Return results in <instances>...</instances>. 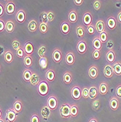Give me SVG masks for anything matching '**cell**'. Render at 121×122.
<instances>
[{
	"label": "cell",
	"instance_id": "1",
	"mask_svg": "<svg viewBox=\"0 0 121 122\" xmlns=\"http://www.w3.org/2000/svg\"><path fill=\"white\" fill-rule=\"evenodd\" d=\"M37 92L39 94V95L42 97L48 95L49 92V84L48 81L45 80L40 81L39 83L37 86Z\"/></svg>",
	"mask_w": 121,
	"mask_h": 122
},
{
	"label": "cell",
	"instance_id": "2",
	"mask_svg": "<svg viewBox=\"0 0 121 122\" xmlns=\"http://www.w3.org/2000/svg\"><path fill=\"white\" fill-rule=\"evenodd\" d=\"M70 107L71 105L66 102L61 105L60 108V115L63 118H69L71 117L70 116Z\"/></svg>",
	"mask_w": 121,
	"mask_h": 122
},
{
	"label": "cell",
	"instance_id": "3",
	"mask_svg": "<svg viewBox=\"0 0 121 122\" xmlns=\"http://www.w3.org/2000/svg\"><path fill=\"white\" fill-rule=\"evenodd\" d=\"M71 96L76 101H78L82 97V90L79 86H74L71 90Z\"/></svg>",
	"mask_w": 121,
	"mask_h": 122
},
{
	"label": "cell",
	"instance_id": "4",
	"mask_svg": "<svg viewBox=\"0 0 121 122\" xmlns=\"http://www.w3.org/2000/svg\"><path fill=\"white\" fill-rule=\"evenodd\" d=\"M58 98L55 95H51L48 98V101H47V105L49 107V108L51 110H55L57 107H58Z\"/></svg>",
	"mask_w": 121,
	"mask_h": 122
},
{
	"label": "cell",
	"instance_id": "5",
	"mask_svg": "<svg viewBox=\"0 0 121 122\" xmlns=\"http://www.w3.org/2000/svg\"><path fill=\"white\" fill-rule=\"evenodd\" d=\"M87 43L85 40H80L77 42V51L79 54H85L87 51Z\"/></svg>",
	"mask_w": 121,
	"mask_h": 122
},
{
	"label": "cell",
	"instance_id": "6",
	"mask_svg": "<svg viewBox=\"0 0 121 122\" xmlns=\"http://www.w3.org/2000/svg\"><path fill=\"white\" fill-rule=\"evenodd\" d=\"M92 21H93V15L91 13L89 12V11H86L82 17V22L84 25L86 27L92 24Z\"/></svg>",
	"mask_w": 121,
	"mask_h": 122
},
{
	"label": "cell",
	"instance_id": "7",
	"mask_svg": "<svg viewBox=\"0 0 121 122\" xmlns=\"http://www.w3.org/2000/svg\"><path fill=\"white\" fill-rule=\"evenodd\" d=\"M52 57L53 61L56 63H60L62 60V52L60 49H54L52 53Z\"/></svg>",
	"mask_w": 121,
	"mask_h": 122
},
{
	"label": "cell",
	"instance_id": "8",
	"mask_svg": "<svg viewBox=\"0 0 121 122\" xmlns=\"http://www.w3.org/2000/svg\"><path fill=\"white\" fill-rule=\"evenodd\" d=\"M18 113H16L13 108H10L6 114V118L8 122H14L16 120Z\"/></svg>",
	"mask_w": 121,
	"mask_h": 122
},
{
	"label": "cell",
	"instance_id": "9",
	"mask_svg": "<svg viewBox=\"0 0 121 122\" xmlns=\"http://www.w3.org/2000/svg\"><path fill=\"white\" fill-rule=\"evenodd\" d=\"M78 20V13L77 12V10L74 9H72L68 15V20L71 24L76 23Z\"/></svg>",
	"mask_w": 121,
	"mask_h": 122
},
{
	"label": "cell",
	"instance_id": "10",
	"mask_svg": "<svg viewBox=\"0 0 121 122\" xmlns=\"http://www.w3.org/2000/svg\"><path fill=\"white\" fill-rule=\"evenodd\" d=\"M95 28H96V31L98 33H99V34H101L102 32L104 31L105 29H106V25H105L104 20L99 19L98 20H97L96 24H95Z\"/></svg>",
	"mask_w": 121,
	"mask_h": 122
},
{
	"label": "cell",
	"instance_id": "11",
	"mask_svg": "<svg viewBox=\"0 0 121 122\" xmlns=\"http://www.w3.org/2000/svg\"><path fill=\"white\" fill-rule=\"evenodd\" d=\"M5 8L7 15H13L15 10V4L14 2H7Z\"/></svg>",
	"mask_w": 121,
	"mask_h": 122
},
{
	"label": "cell",
	"instance_id": "12",
	"mask_svg": "<svg viewBox=\"0 0 121 122\" xmlns=\"http://www.w3.org/2000/svg\"><path fill=\"white\" fill-rule=\"evenodd\" d=\"M104 75L107 78H111L113 77L114 70L112 66L110 64H106L104 68Z\"/></svg>",
	"mask_w": 121,
	"mask_h": 122
},
{
	"label": "cell",
	"instance_id": "13",
	"mask_svg": "<svg viewBox=\"0 0 121 122\" xmlns=\"http://www.w3.org/2000/svg\"><path fill=\"white\" fill-rule=\"evenodd\" d=\"M98 93H99L101 95H106L109 91V85L106 82L103 81L100 83L99 87H98Z\"/></svg>",
	"mask_w": 121,
	"mask_h": 122
},
{
	"label": "cell",
	"instance_id": "14",
	"mask_svg": "<svg viewBox=\"0 0 121 122\" xmlns=\"http://www.w3.org/2000/svg\"><path fill=\"white\" fill-rule=\"evenodd\" d=\"M119 105H120V102H119V99L116 97L114 96L112 97L110 100H109V107L112 110H117L119 107Z\"/></svg>",
	"mask_w": 121,
	"mask_h": 122
},
{
	"label": "cell",
	"instance_id": "15",
	"mask_svg": "<svg viewBox=\"0 0 121 122\" xmlns=\"http://www.w3.org/2000/svg\"><path fill=\"white\" fill-rule=\"evenodd\" d=\"M65 61H66V63H67V65L72 66L75 62V56H74V53H72L71 51L68 52L67 53V55H66Z\"/></svg>",
	"mask_w": 121,
	"mask_h": 122
},
{
	"label": "cell",
	"instance_id": "16",
	"mask_svg": "<svg viewBox=\"0 0 121 122\" xmlns=\"http://www.w3.org/2000/svg\"><path fill=\"white\" fill-rule=\"evenodd\" d=\"M41 115L44 119H48L51 115V110L49 108L48 105L43 106L41 109Z\"/></svg>",
	"mask_w": 121,
	"mask_h": 122
},
{
	"label": "cell",
	"instance_id": "17",
	"mask_svg": "<svg viewBox=\"0 0 121 122\" xmlns=\"http://www.w3.org/2000/svg\"><path fill=\"white\" fill-rule=\"evenodd\" d=\"M106 26L110 30H114L117 27V20L113 16H110L107 18Z\"/></svg>",
	"mask_w": 121,
	"mask_h": 122
},
{
	"label": "cell",
	"instance_id": "18",
	"mask_svg": "<svg viewBox=\"0 0 121 122\" xmlns=\"http://www.w3.org/2000/svg\"><path fill=\"white\" fill-rule=\"evenodd\" d=\"M15 19L20 24L24 23V21L26 20V13L24 12V10H19L15 15Z\"/></svg>",
	"mask_w": 121,
	"mask_h": 122
},
{
	"label": "cell",
	"instance_id": "19",
	"mask_svg": "<svg viewBox=\"0 0 121 122\" xmlns=\"http://www.w3.org/2000/svg\"><path fill=\"white\" fill-rule=\"evenodd\" d=\"M88 75L91 79H96L98 75V69L96 66L93 65L89 68Z\"/></svg>",
	"mask_w": 121,
	"mask_h": 122
},
{
	"label": "cell",
	"instance_id": "20",
	"mask_svg": "<svg viewBox=\"0 0 121 122\" xmlns=\"http://www.w3.org/2000/svg\"><path fill=\"white\" fill-rule=\"evenodd\" d=\"M106 60L109 63V64H113L115 61V51L111 49L109 50L106 52Z\"/></svg>",
	"mask_w": 121,
	"mask_h": 122
},
{
	"label": "cell",
	"instance_id": "21",
	"mask_svg": "<svg viewBox=\"0 0 121 122\" xmlns=\"http://www.w3.org/2000/svg\"><path fill=\"white\" fill-rule=\"evenodd\" d=\"M24 50L25 51L26 55L31 56V54L34 52V46H33V44L29 41L26 42L24 46Z\"/></svg>",
	"mask_w": 121,
	"mask_h": 122
},
{
	"label": "cell",
	"instance_id": "22",
	"mask_svg": "<svg viewBox=\"0 0 121 122\" xmlns=\"http://www.w3.org/2000/svg\"><path fill=\"white\" fill-rule=\"evenodd\" d=\"M61 31L63 35H68L70 31V25L68 21H63L61 24Z\"/></svg>",
	"mask_w": 121,
	"mask_h": 122
},
{
	"label": "cell",
	"instance_id": "23",
	"mask_svg": "<svg viewBox=\"0 0 121 122\" xmlns=\"http://www.w3.org/2000/svg\"><path fill=\"white\" fill-rule=\"evenodd\" d=\"M45 77L48 82H53L54 81L55 78H56V73H55V71L53 69H49L45 74Z\"/></svg>",
	"mask_w": 121,
	"mask_h": 122
},
{
	"label": "cell",
	"instance_id": "24",
	"mask_svg": "<svg viewBox=\"0 0 121 122\" xmlns=\"http://www.w3.org/2000/svg\"><path fill=\"white\" fill-rule=\"evenodd\" d=\"M4 59L8 64L12 63L13 61V51L11 50H7L4 53Z\"/></svg>",
	"mask_w": 121,
	"mask_h": 122
},
{
	"label": "cell",
	"instance_id": "25",
	"mask_svg": "<svg viewBox=\"0 0 121 122\" xmlns=\"http://www.w3.org/2000/svg\"><path fill=\"white\" fill-rule=\"evenodd\" d=\"M40 82V79H39V76L37 73L36 72H32L31 75V80H30V83L32 86H38V84Z\"/></svg>",
	"mask_w": 121,
	"mask_h": 122
},
{
	"label": "cell",
	"instance_id": "26",
	"mask_svg": "<svg viewBox=\"0 0 121 122\" xmlns=\"http://www.w3.org/2000/svg\"><path fill=\"white\" fill-rule=\"evenodd\" d=\"M92 45H93V47L94 50H97V51H101V50L102 48V43L100 41L98 37H96L93 39V40L92 42Z\"/></svg>",
	"mask_w": 121,
	"mask_h": 122
},
{
	"label": "cell",
	"instance_id": "27",
	"mask_svg": "<svg viewBox=\"0 0 121 122\" xmlns=\"http://www.w3.org/2000/svg\"><path fill=\"white\" fill-rule=\"evenodd\" d=\"M78 113H79L78 105L75 103L71 105V107H70V116H71V117L75 118L78 116Z\"/></svg>",
	"mask_w": 121,
	"mask_h": 122
},
{
	"label": "cell",
	"instance_id": "28",
	"mask_svg": "<svg viewBox=\"0 0 121 122\" xmlns=\"http://www.w3.org/2000/svg\"><path fill=\"white\" fill-rule=\"evenodd\" d=\"M98 94V91L95 86H92L89 88V97L91 99H95Z\"/></svg>",
	"mask_w": 121,
	"mask_h": 122
},
{
	"label": "cell",
	"instance_id": "29",
	"mask_svg": "<svg viewBox=\"0 0 121 122\" xmlns=\"http://www.w3.org/2000/svg\"><path fill=\"white\" fill-rule=\"evenodd\" d=\"M63 81L66 84H70L72 82V75L70 72H66L63 76Z\"/></svg>",
	"mask_w": 121,
	"mask_h": 122
},
{
	"label": "cell",
	"instance_id": "30",
	"mask_svg": "<svg viewBox=\"0 0 121 122\" xmlns=\"http://www.w3.org/2000/svg\"><path fill=\"white\" fill-rule=\"evenodd\" d=\"M14 111L16 113H20L22 111V109H23V104H22L21 101L20 100H16L14 104H13V108Z\"/></svg>",
	"mask_w": 121,
	"mask_h": 122
},
{
	"label": "cell",
	"instance_id": "31",
	"mask_svg": "<svg viewBox=\"0 0 121 122\" xmlns=\"http://www.w3.org/2000/svg\"><path fill=\"white\" fill-rule=\"evenodd\" d=\"M114 74L119 76L121 75V62L120 61H116L112 65Z\"/></svg>",
	"mask_w": 121,
	"mask_h": 122
},
{
	"label": "cell",
	"instance_id": "32",
	"mask_svg": "<svg viewBox=\"0 0 121 122\" xmlns=\"http://www.w3.org/2000/svg\"><path fill=\"white\" fill-rule=\"evenodd\" d=\"M15 29V24L13 20H8L5 24V30L7 33H12L13 32Z\"/></svg>",
	"mask_w": 121,
	"mask_h": 122
},
{
	"label": "cell",
	"instance_id": "33",
	"mask_svg": "<svg viewBox=\"0 0 121 122\" xmlns=\"http://www.w3.org/2000/svg\"><path fill=\"white\" fill-rule=\"evenodd\" d=\"M28 29L31 32H34L37 30V23L35 20H31L29 21L28 24Z\"/></svg>",
	"mask_w": 121,
	"mask_h": 122
},
{
	"label": "cell",
	"instance_id": "34",
	"mask_svg": "<svg viewBox=\"0 0 121 122\" xmlns=\"http://www.w3.org/2000/svg\"><path fill=\"white\" fill-rule=\"evenodd\" d=\"M32 72L29 70V68H26L23 73V78L26 82H30Z\"/></svg>",
	"mask_w": 121,
	"mask_h": 122
},
{
	"label": "cell",
	"instance_id": "35",
	"mask_svg": "<svg viewBox=\"0 0 121 122\" xmlns=\"http://www.w3.org/2000/svg\"><path fill=\"white\" fill-rule=\"evenodd\" d=\"M33 63V59L31 56H29V55H26L25 57L24 58V64L25 65V66L26 68H29L30 66L32 65Z\"/></svg>",
	"mask_w": 121,
	"mask_h": 122
},
{
	"label": "cell",
	"instance_id": "36",
	"mask_svg": "<svg viewBox=\"0 0 121 122\" xmlns=\"http://www.w3.org/2000/svg\"><path fill=\"white\" fill-rule=\"evenodd\" d=\"M76 34L78 37L82 38L85 36V29L84 26L82 25H79L76 28Z\"/></svg>",
	"mask_w": 121,
	"mask_h": 122
},
{
	"label": "cell",
	"instance_id": "37",
	"mask_svg": "<svg viewBox=\"0 0 121 122\" xmlns=\"http://www.w3.org/2000/svg\"><path fill=\"white\" fill-rule=\"evenodd\" d=\"M48 59L46 56L45 57H42V58H39V66L43 70H45L48 66Z\"/></svg>",
	"mask_w": 121,
	"mask_h": 122
},
{
	"label": "cell",
	"instance_id": "38",
	"mask_svg": "<svg viewBox=\"0 0 121 122\" xmlns=\"http://www.w3.org/2000/svg\"><path fill=\"white\" fill-rule=\"evenodd\" d=\"M46 52H47V48L45 46H41L39 48H38V51H37V53L39 55V58H42V57H45V54H46Z\"/></svg>",
	"mask_w": 121,
	"mask_h": 122
},
{
	"label": "cell",
	"instance_id": "39",
	"mask_svg": "<svg viewBox=\"0 0 121 122\" xmlns=\"http://www.w3.org/2000/svg\"><path fill=\"white\" fill-rule=\"evenodd\" d=\"M98 38H99V40H100V41L102 42V44L106 42L107 38H108V33L106 32V31H104L102 32L101 34H99Z\"/></svg>",
	"mask_w": 121,
	"mask_h": 122
},
{
	"label": "cell",
	"instance_id": "40",
	"mask_svg": "<svg viewBox=\"0 0 121 122\" xmlns=\"http://www.w3.org/2000/svg\"><path fill=\"white\" fill-rule=\"evenodd\" d=\"M39 29L42 34H46L48 31V25L41 22V24L39 26Z\"/></svg>",
	"mask_w": 121,
	"mask_h": 122
},
{
	"label": "cell",
	"instance_id": "41",
	"mask_svg": "<svg viewBox=\"0 0 121 122\" xmlns=\"http://www.w3.org/2000/svg\"><path fill=\"white\" fill-rule=\"evenodd\" d=\"M100 100L98 99H95V100L92 102V107H93V109L94 110H96V111H97V110H99L100 108Z\"/></svg>",
	"mask_w": 121,
	"mask_h": 122
},
{
	"label": "cell",
	"instance_id": "42",
	"mask_svg": "<svg viewBox=\"0 0 121 122\" xmlns=\"http://www.w3.org/2000/svg\"><path fill=\"white\" fill-rule=\"evenodd\" d=\"M16 56L18 57V58H24L25 56H26V53H25V51L24 50V48H20L18 51H16Z\"/></svg>",
	"mask_w": 121,
	"mask_h": 122
},
{
	"label": "cell",
	"instance_id": "43",
	"mask_svg": "<svg viewBox=\"0 0 121 122\" xmlns=\"http://www.w3.org/2000/svg\"><path fill=\"white\" fill-rule=\"evenodd\" d=\"M86 30H87V32L90 35H93L96 32V28H95V25H90L88 26H87L86 28Z\"/></svg>",
	"mask_w": 121,
	"mask_h": 122
},
{
	"label": "cell",
	"instance_id": "44",
	"mask_svg": "<svg viewBox=\"0 0 121 122\" xmlns=\"http://www.w3.org/2000/svg\"><path fill=\"white\" fill-rule=\"evenodd\" d=\"M82 97L85 99L89 97V88L84 87L82 89Z\"/></svg>",
	"mask_w": 121,
	"mask_h": 122
},
{
	"label": "cell",
	"instance_id": "45",
	"mask_svg": "<svg viewBox=\"0 0 121 122\" xmlns=\"http://www.w3.org/2000/svg\"><path fill=\"white\" fill-rule=\"evenodd\" d=\"M41 19H42V23H44L45 24H48V14L47 12L44 11V12L41 14Z\"/></svg>",
	"mask_w": 121,
	"mask_h": 122
},
{
	"label": "cell",
	"instance_id": "46",
	"mask_svg": "<svg viewBox=\"0 0 121 122\" xmlns=\"http://www.w3.org/2000/svg\"><path fill=\"white\" fill-rule=\"evenodd\" d=\"M93 58L95 59V60H98L100 59L101 58V51H97V50H94L93 51Z\"/></svg>",
	"mask_w": 121,
	"mask_h": 122
},
{
	"label": "cell",
	"instance_id": "47",
	"mask_svg": "<svg viewBox=\"0 0 121 122\" xmlns=\"http://www.w3.org/2000/svg\"><path fill=\"white\" fill-rule=\"evenodd\" d=\"M12 46L14 48V50L18 51L20 48V43L19 42L18 40H14L12 42Z\"/></svg>",
	"mask_w": 121,
	"mask_h": 122
},
{
	"label": "cell",
	"instance_id": "48",
	"mask_svg": "<svg viewBox=\"0 0 121 122\" xmlns=\"http://www.w3.org/2000/svg\"><path fill=\"white\" fill-rule=\"evenodd\" d=\"M47 14H48V22H52L55 19V17H56L54 12H53V11H48V12H47Z\"/></svg>",
	"mask_w": 121,
	"mask_h": 122
},
{
	"label": "cell",
	"instance_id": "49",
	"mask_svg": "<svg viewBox=\"0 0 121 122\" xmlns=\"http://www.w3.org/2000/svg\"><path fill=\"white\" fill-rule=\"evenodd\" d=\"M102 7V2L99 1V0H96V1L94 2L93 3V8L96 10H98Z\"/></svg>",
	"mask_w": 121,
	"mask_h": 122
},
{
	"label": "cell",
	"instance_id": "50",
	"mask_svg": "<svg viewBox=\"0 0 121 122\" xmlns=\"http://www.w3.org/2000/svg\"><path fill=\"white\" fill-rule=\"evenodd\" d=\"M30 122H39V116L38 114H33L31 117Z\"/></svg>",
	"mask_w": 121,
	"mask_h": 122
},
{
	"label": "cell",
	"instance_id": "51",
	"mask_svg": "<svg viewBox=\"0 0 121 122\" xmlns=\"http://www.w3.org/2000/svg\"><path fill=\"white\" fill-rule=\"evenodd\" d=\"M116 95L118 99L121 98V85H119L116 88Z\"/></svg>",
	"mask_w": 121,
	"mask_h": 122
},
{
	"label": "cell",
	"instance_id": "52",
	"mask_svg": "<svg viewBox=\"0 0 121 122\" xmlns=\"http://www.w3.org/2000/svg\"><path fill=\"white\" fill-rule=\"evenodd\" d=\"M5 29V21L2 19H0V32L4 31Z\"/></svg>",
	"mask_w": 121,
	"mask_h": 122
},
{
	"label": "cell",
	"instance_id": "53",
	"mask_svg": "<svg viewBox=\"0 0 121 122\" xmlns=\"http://www.w3.org/2000/svg\"><path fill=\"white\" fill-rule=\"evenodd\" d=\"M4 13H5V7L0 3V17H2L4 15Z\"/></svg>",
	"mask_w": 121,
	"mask_h": 122
},
{
	"label": "cell",
	"instance_id": "54",
	"mask_svg": "<svg viewBox=\"0 0 121 122\" xmlns=\"http://www.w3.org/2000/svg\"><path fill=\"white\" fill-rule=\"evenodd\" d=\"M74 3L76 5H78V6H80L81 5L83 4L84 1L83 0H74Z\"/></svg>",
	"mask_w": 121,
	"mask_h": 122
},
{
	"label": "cell",
	"instance_id": "55",
	"mask_svg": "<svg viewBox=\"0 0 121 122\" xmlns=\"http://www.w3.org/2000/svg\"><path fill=\"white\" fill-rule=\"evenodd\" d=\"M107 48L109 49V50H111L112 48H113V42L112 40H109V42H107Z\"/></svg>",
	"mask_w": 121,
	"mask_h": 122
},
{
	"label": "cell",
	"instance_id": "56",
	"mask_svg": "<svg viewBox=\"0 0 121 122\" xmlns=\"http://www.w3.org/2000/svg\"><path fill=\"white\" fill-rule=\"evenodd\" d=\"M117 21L121 24V11H120V12L118 13L117 16Z\"/></svg>",
	"mask_w": 121,
	"mask_h": 122
},
{
	"label": "cell",
	"instance_id": "57",
	"mask_svg": "<svg viewBox=\"0 0 121 122\" xmlns=\"http://www.w3.org/2000/svg\"><path fill=\"white\" fill-rule=\"evenodd\" d=\"M89 122H98V120L96 118H91L89 120Z\"/></svg>",
	"mask_w": 121,
	"mask_h": 122
},
{
	"label": "cell",
	"instance_id": "58",
	"mask_svg": "<svg viewBox=\"0 0 121 122\" xmlns=\"http://www.w3.org/2000/svg\"><path fill=\"white\" fill-rule=\"evenodd\" d=\"M3 52H4V48L2 46H0V55L3 54Z\"/></svg>",
	"mask_w": 121,
	"mask_h": 122
},
{
	"label": "cell",
	"instance_id": "59",
	"mask_svg": "<svg viewBox=\"0 0 121 122\" xmlns=\"http://www.w3.org/2000/svg\"><path fill=\"white\" fill-rule=\"evenodd\" d=\"M0 118H2V109L0 108Z\"/></svg>",
	"mask_w": 121,
	"mask_h": 122
},
{
	"label": "cell",
	"instance_id": "60",
	"mask_svg": "<svg viewBox=\"0 0 121 122\" xmlns=\"http://www.w3.org/2000/svg\"><path fill=\"white\" fill-rule=\"evenodd\" d=\"M0 122H5V120L2 119V118H0Z\"/></svg>",
	"mask_w": 121,
	"mask_h": 122
},
{
	"label": "cell",
	"instance_id": "61",
	"mask_svg": "<svg viewBox=\"0 0 121 122\" xmlns=\"http://www.w3.org/2000/svg\"><path fill=\"white\" fill-rule=\"evenodd\" d=\"M1 69H2V67H1V65H0V72H1Z\"/></svg>",
	"mask_w": 121,
	"mask_h": 122
}]
</instances>
